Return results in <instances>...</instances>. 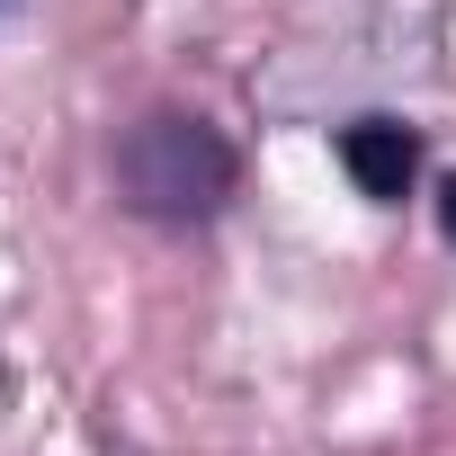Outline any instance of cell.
Listing matches in <instances>:
<instances>
[{
	"instance_id": "cell-3",
	"label": "cell",
	"mask_w": 456,
	"mask_h": 456,
	"mask_svg": "<svg viewBox=\"0 0 456 456\" xmlns=\"http://www.w3.org/2000/svg\"><path fill=\"white\" fill-rule=\"evenodd\" d=\"M438 233H447V242H456V170H447V179H438Z\"/></svg>"
},
{
	"instance_id": "cell-2",
	"label": "cell",
	"mask_w": 456,
	"mask_h": 456,
	"mask_svg": "<svg viewBox=\"0 0 456 456\" xmlns=\"http://www.w3.org/2000/svg\"><path fill=\"white\" fill-rule=\"evenodd\" d=\"M331 152L358 179V197H376V206H403L420 179V126H403V117H349L331 134Z\"/></svg>"
},
{
	"instance_id": "cell-4",
	"label": "cell",
	"mask_w": 456,
	"mask_h": 456,
	"mask_svg": "<svg viewBox=\"0 0 456 456\" xmlns=\"http://www.w3.org/2000/svg\"><path fill=\"white\" fill-rule=\"evenodd\" d=\"M0 10H10V0H0Z\"/></svg>"
},
{
	"instance_id": "cell-1",
	"label": "cell",
	"mask_w": 456,
	"mask_h": 456,
	"mask_svg": "<svg viewBox=\"0 0 456 456\" xmlns=\"http://www.w3.org/2000/svg\"><path fill=\"white\" fill-rule=\"evenodd\" d=\"M108 170H117V206L143 215V224H170V233L215 224L224 206H233V188H242L233 134H224L215 117H197V108H143L117 134Z\"/></svg>"
}]
</instances>
